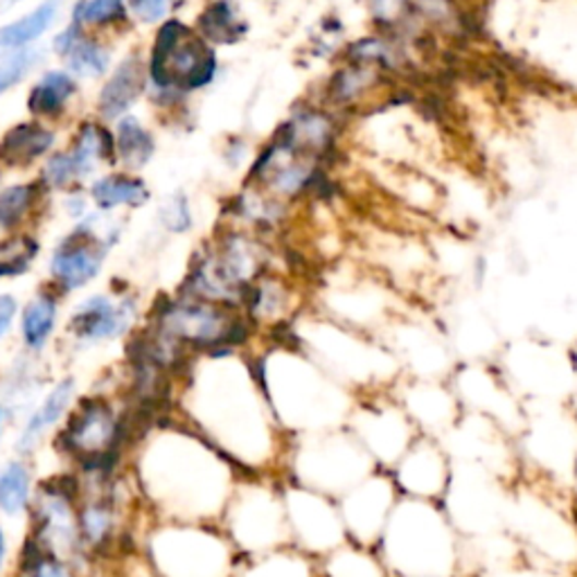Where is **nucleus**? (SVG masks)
I'll use <instances>...</instances> for the list:
<instances>
[{"instance_id":"nucleus-13","label":"nucleus","mask_w":577,"mask_h":577,"mask_svg":"<svg viewBox=\"0 0 577 577\" xmlns=\"http://www.w3.org/2000/svg\"><path fill=\"white\" fill-rule=\"evenodd\" d=\"M131 325L129 304H116L105 296H93L84 300L71 318V334L80 344L97 346L113 341Z\"/></svg>"},{"instance_id":"nucleus-34","label":"nucleus","mask_w":577,"mask_h":577,"mask_svg":"<svg viewBox=\"0 0 577 577\" xmlns=\"http://www.w3.org/2000/svg\"><path fill=\"white\" fill-rule=\"evenodd\" d=\"M16 318V300L12 296H0V341L8 336L12 329V323Z\"/></svg>"},{"instance_id":"nucleus-29","label":"nucleus","mask_w":577,"mask_h":577,"mask_svg":"<svg viewBox=\"0 0 577 577\" xmlns=\"http://www.w3.org/2000/svg\"><path fill=\"white\" fill-rule=\"evenodd\" d=\"M37 52L34 50H19L12 57L0 61V95L16 86L37 63Z\"/></svg>"},{"instance_id":"nucleus-33","label":"nucleus","mask_w":577,"mask_h":577,"mask_svg":"<svg viewBox=\"0 0 577 577\" xmlns=\"http://www.w3.org/2000/svg\"><path fill=\"white\" fill-rule=\"evenodd\" d=\"M163 219L167 228H172V230H185L190 226V211H188V203L183 201V196L169 201V206L163 208Z\"/></svg>"},{"instance_id":"nucleus-7","label":"nucleus","mask_w":577,"mask_h":577,"mask_svg":"<svg viewBox=\"0 0 577 577\" xmlns=\"http://www.w3.org/2000/svg\"><path fill=\"white\" fill-rule=\"evenodd\" d=\"M80 481L73 471L55 473L41 479L32 513L25 521V537L41 551L73 562L93 573V566L82 549L80 524Z\"/></svg>"},{"instance_id":"nucleus-9","label":"nucleus","mask_w":577,"mask_h":577,"mask_svg":"<svg viewBox=\"0 0 577 577\" xmlns=\"http://www.w3.org/2000/svg\"><path fill=\"white\" fill-rule=\"evenodd\" d=\"M283 494L291 546L321 562L346 546L348 532L336 501L321 492L293 485L285 479Z\"/></svg>"},{"instance_id":"nucleus-1","label":"nucleus","mask_w":577,"mask_h":577,"mask_svg":"<svg viewBox=\"0 0 577 577\" xmlns=\"http://www.w3.org/2000/svg\"><path fill=\"white\" fill-rule=\"evenodd\" d=\"M124 469L149 519L183 524H219L244 477L169 411L135 429Z\"/></svg>"},{"instance_id":"nucleus-24","label":"nucleus","mask_w":577,"mask_h":577,"mask_svg":"<svg viewBox=\"0 0 577 577\" xmlns=\"http://www.w3.org/2000/svg\"><path fill=\"white\" fill-rule=\"evenodd\" d=\"M107 154H111V139L105 129H99L95 124H86L80 135H77V143L73 149V163L77 169V177H86L93 172V167L101 160L107 158Z\"/></svg>"},{"instance_id":"nucleus-5","label":"nucleus","mask_w":577,"mask_h":577,"mask_svg":"<svg viewBox=\"0 0 577 577\" xmlns=\"http://www.w3.org/2000/svg\"><path fill=\"white\" fill-rule=\"evenodd\" d=\"M219 528L240 557H255L291 546L283 477H242Z\"/></svg>"},{"instance_id":"nucleus-8","label":"nucleus","mask_w":577,"mask_h":577,"mask_svg":"<svg viewBox=\"0 0 577 577\" xmlns=\"http://www.w3.org/2000/svg\"><path fill=\"white\" fill-rule=\"evenodd\" d=\"M247 338V325L215 302L190 300L177 302L158 321V341H152L154 352L167 365L169 352L181 348L199 352L230 350V346Z\"/></svg>"},{"instance_id":"nucleus-22","label":"nucleus","mask_w":577,"mask_h":577,"mask_svg":"<svg viewBox=\"0 0 577 577\" xmlns=\"http://www.w3.org/2000/svg\"><path fill=\"white\" fill-rule=\"evenodd\" d=\"M199 27L203 37L211 39L213 44H235L244 34V25L237 21V14L228 0H219V3L203 12L199 19Z\"/></svg>"},{"instance_id":"nucleus-18","label":"nucleus","mask_w":577,"mask_h":577,"mask_svg":"<svg viewBox=\"0 0 577 577\" xmlns=\"http://www.w3.org/2000/svg\"><path fill=\"white\" fill-rule=\"evenodd\" d=\"M59 8H61V0H46V3H41L37 10H32L19 21L0 27V55L19 52L27 44L37 41L57 19Z\"/></svg>"},{"instance_id":"nucleus-11","label":"nucleus","mask_w":577,"mask_h":577,"mask_svg":"<svg viewBox=\"0 0 577 577\" xmlns=\"http://www.w3.org/2000/svg\"><path fill=\"white\" fill-rule=\"evenodd\" d=\"M80 397L82 395L75 377L65 375L52 382L37 399V404L16 422L12 435V452L37 458L39 452L50 447Z\"/></svg>"},{"instance_id":"nucleus-28","label":"nucleus","mask_w":577,"mask_h":577,"mask_svg":"<svg viewBox=\"0 0 577 577\" xmlns=\"http://www.w3.org/2000/svg\"><path fill=\"white\" fill-rule=\"evenodd\" d=\"M75 19L84 23L107 25L124 19V0H86L75 10Z\"/></svg>"},{"instance_id":"nucleus-3","label":"nucleus","mask_w":577,"mask_h":577,"mask_svg":"<svg viewBox=\"0 0 577 577\" xmlns=\"http://www.w3.org/2000/svg\"><path fill=\"white\" fill-rule=\"evenodd\" d=\"M135 424L107 395H84L55 435L50 449L80 477H109L124 467Z\"/></svg>"},{"instance_id":"nucleus-17","label":"nucleus","mask_w":577,"mask_h":577,"mask_svg":"<svg viewBox=\"0 0 577 577\" xmlns=\"http://www.w3.org/2000/svg\"><path fill=\"white\" fill-rule=\"evenodd\" d=\"M55 143L52 131L46 127L29 122V124H19L12 131L5 133L3 143H0V160H5L8 165H29L32 160L41 158Z\"/></svg>"},{"instance_id":"nucleus-19","label":"nucleus","mask_w":577,"mask_h":577,"mask_svg":"<svg viewBox=\"0 0 577 577\" xmlns=\"http://www.w3.org/2000/svg\"><path fill=\"white\" fill-rule=\"evenodd\" d=\"M57 327V302L50 296H37L21 316V338L29 354H39L50 344Z\"/></svg>"},{"instance_id":"nucleus-23","label":"nucleus","mask_w":577,"mask_h":577,"mask_svg":"<svg viewBox=\"0 0 577 577\" xmlns=\"http://www.w3.org/2000/svg\"><path fill=\"white\" fill-rule=\"evenodd\" d=\"M116 145H118L120 158L131 167L145 165L154 154L152 135L141 127V122L135 118H122L120 120Z\"/></svg>"},{"instance_id":"nucleus-16","label":"nucleus","mask_w":577,"mask_h":577,"mask_svg":"<svg viewBox=\"0 0 577 577\" xmlns=\"http://www.w3.org/2000/svg\"><path fill=\"white\" fill-rule=\"evenodd\" d=\"M145 88V71L139 57L124 59L113 77L101 88L99 113L107 120H118Z\"/></svg>"},{"instance_id":"nucleus-21","label":"nucleus","mask_w":577,"mask_h":577,"mask_svg":"<svg viewBox=\"0 0 577 577\" xmlns=\"http://www.w3.org/2000/svg\"><path fill=\"white\" fill-rule=\"evenodd\" d=\"M149 192L143 181L131 177H105L93 185V199L101 211L118 206H143Z\"/></svg>"},{"instance_id":"nucleus-25","label":"nucleus","mask_w":577,"mask_h":577,"mask_svg":"<svg viewBox=\"0 0 577 577\" xmlns=\"http://www.w3.org/2000/svg\"><path fill=\"white\" fill-rule=\"evenodd\" d=\"M68 65L80 77H99L109 68V52L91 39H82L68 52Z\"/></svg>"},{"instance_id":"nucleus-35","label":"nucleus","mask_w":577,"mask_h":577,"mask_svg":"<svg viewBox=\"0 0 577 577\" xmlns=\"http://www.w3.org/2000/svg\"><path fill=\"white\" fill-rule=\"evenodd\" d=\"M12 435H14V418L5 406V401L0 399V456H3V449L8 447V443H12Z\"/></svg>"},{"instance_id":"nucleus-36","label":"nucleus","mask_w":577,"mask_h":577,"mask_svg":"<svg viewBox=\"0 0 577 577\" xmlns=\"http://www.w3.org/2000/svg\"><path fill=\"white\" fill-rule=\"evenodd\" d=\"M16 3H21V0H0V12L10 10V8H12V5H16Z\"/></svg>"},{"instance_id":"nucleus-20","label":"nucleus","mask_w":577,"mask_h":577,"mask_svg":"<svg viewBox=\"0 0 577 577\" xmlns=\"http://www.w3.org/2000/svg\"><path fill=\"white\" fill-rule=\"evenodd\" d=\"M73 93H75L73 77H68L65 73H59V71H52L37 86L32 88L27 107L34 116L50 118V116L61 113V109L65 107V101L71 99Z\"/></svg>"},{"instance_id":"nucleus-2","label":"nucleus","mask_w":577,"mask_h":577,"mask_svg":"<svg viewBox=\"0 0 577 577\" xmlns=\"http://www.w3.org/2000/svg\"><path fill=\"white\" fill-rule=\"evenodd\" d=\"M169 413L221 452L244 477H283L289 437L271 411L257 372L203 380L188 368Z\"/></svg>"},{"instance_id":"nucleus-32","label":"nucleus","mask_w":577,"mask_h":577,"mask_svg":"<svg viewBox=\"0 0 577 577\" xmlns=\"http://www.w3.org/2000/svg\"><path fill=\"white\" fill-rule=\"evenodd\" d=\"M16 551H14V537L12 526L0 519V577H8L14 573L16 566Z\"/></svg>"},{"instance_id":"nucleus-10","label":"nucleus","mask_w":577,"mask_h":577,"mask_svg":"<svg viewBox=\"0 0 577 577\" xmlns=\"http://www.w3.org/2000/svg\"><path fill=\"white\" fill-rule=\"evenodd\" d=\"M215 55L199 37L179 21H169L160 27L149 73L158 88L192 91L206 86L215 77Z\"/></svg>"},{"instance_id":"nucleus-26","label":"nucleus","mask_w":577,"mask_h":577,"mask_svg":"<svg viewBox=\"0 0 577 577\" xmlns=\"http://www.w3.org/2000/svg\"><path fill=\"white\" fill-rule=\"evenodd\" d=\"M34 255H37V242L29 237H12L0 242V278L25 274Z\"/></svg>"},{"instance_id":"nucleus-30","label":"nucleus","mask_w":577,"mask_h":577,"mask_svg":"<svg viewBox=\"0 0 577 577\" xmlns=\"http://www.w3.org/2000/svg\"><path fill=\"white\" fill-rule=\"evenodd\" d=\"M75 177H77V169H75V163H73L71 154H57V156H52L48 160L46 181L52 188H65Z\"/></svg>"},{"instance_id":"nucleus-12","label":"nucleus","mask_w":577,"mask_h":577,"mask_svg":"<svg viewBox=\"0 0 577 577\" xmlns=\"http://www.w3.org/2000/svg\"><path fill=\"white\" fill-rule=\"evenodd\" d=\"M34 460L14 452L0 458V519L10 526L27 521L37 498L41 479Z\"/></svg>"},{"instance_id":"nucleus-6","label":"nucleus","mask_w":577,"mask_h":577,"mask_svg":"<svg viewBox=\"0 0 577 577\" xmlns=\"http://www.w3.org/2000/svg\"><path fill=\"white\" fill-rule=\"evenodd\" d=\"M365 449L352 433L341 429L314 435L291 437L283 479L321 492L329 498H341L365 477Z\"/></svg>"},{"instance_id":"nucleus-27","label":"nucleus","mask_w":577,"mask_h":577,"mask_svg":"<svg viewBox=\"0 0 577 577\" xmlns=\"http://www.w3.org/2000/svg\"><path fill=\"white\" fill-rule=\"evenodd\" d=\"M34 188L32 185H14L0 194V228L16 226L32 206Z\"/></svg>"},{"instance_id":"nucleus-15","label":"nucleus","mask_w":577,"mask_h":577,"mask_svg":"<svg viewBox=\"0 0 577 577\" xmlns=\"http://www.w3.org/2000/svg\"><path fill=\"white\" fill-rule=\"evenodd\" d=\"M235 577H323L321 560L285 546L255 557H242Z\"/></svg>"},{"instance_id":"nucleus-14","label":"nucleus","mask_w":577,"mask_h":577,"mask_svg":"<svg viewBox=\"0 0 577 577\" xmlns=\"http://www.w3.org/2000/svg\"><path fill=\"white\" fill-rule=\"evenodd\" d=\"M101 268V251L88 237H71L52 257V276L68 291L88 285Z\"/></svg>"},{"instance_id":"nucleus-4","label":"nucleus","mask_w":577,"mask_h":577,"mask_svg":"<svg viewBox=\"0 0 577 577\" xmlns=\"http://www.w3.org/2000/svg\"><path fill=\"white\" fill-rule=\"evenodd\" d=\"M139 549L158 577H235L240 553L219 524H143Z\"/></svg>"},{"instance_id":"nucleus-31","label":"nucleus","mask_w":577,"mask_h":577,"mask_svg":"<svg viewBox=\"0 0 577 577\" xmlns=\"http://www.w3.org/2000/svg\"><path fill=\"white\" fill-rule=\"evenodd\" d=\"M179 3L181 0H131V8L145 23H156Z\"/></svg>"}]
</instances>
